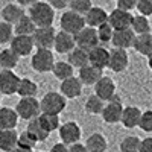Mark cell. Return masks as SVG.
<instances>
[{"mask_svg": "<svg viewBox=\"0 0 152 152\" xmlns=\"http://www.w3.org/2000/svg\"><path fill=\"white\" fill-rule=\"evenodd\" d=\"M37 28H50L55 20V11L46 2H34L29 6V14Z\"/></svg>", "mask_w": 152, "mask_h": 152, "instance_id": "obj_1", "label": "cell"}, {"mask_svg": "<svg viewBox=\"0 0 152 152\" xmlns=\"http://www.w3.org/2000/svg\"><path fill=\"white\" fill-rule=\"evenodd\" d=\"M40 105H41V113L59 116V113H62V110L66 108L67 102H66V97L62 96L61 93L49 91V93H46L43 96Z\"/></svg>", "mask_w": 152, "mask_h": 152, "instance_id": "obj_2", "label": "cell"}, {"mask_svg": "<svg viewBox=\"0 0 152 152\" xmlns=\"http://www.w3.org/2000/svg\"><path fill=\"white\" fill-rule=\"evenodd\" d=\"M59 24H61V31H64V32H67L73 37H76L82 29L87 28L85 18L79 14H76V12H73V11L62 12Z\"/></svg>", "mask_w": 152, "mask_h": 152, "instance_id": "obj_3", "label": "cell"}, {"mask_svg": "<svg viewBox=\"0 0 152 152\" xmlns=\"http://www.w3.org/2000/svg\"><path fill=\"white\" fill-rule=\"evenodd\" d=\"M15 111L18 114L20 119H24V120H34V119H38L41 114V105L40 102L35 99V97H24V99H20L17 105H15Z\"/></svg>", "mask_w": 152, "mask_h": 152, "instance_id": "obj_4", "label": "cell"}, {"mask_svg": "<svg viewBox=\"0 0 152 152\" xmlns=\"http://www.w3.org/2000/svg\"><path fill=\"white\" fill-rule=\"evenodd\" d=\"M31 66L35 72L38 73H47L52 72L55 67V58L52 50L47 49H37V52L32 55L31 59Z\"/></svg>", "mask_w": 152, "mask_h": 152, "instance_id": "obj_5", "label": "cell"}, {"mask_svg": "<svg viewBox=\"0 0 152 152\" xmlns=\"http://www.w3.org/2000/svg\"><path fill=\"white\" fill-rule=\"evenodd\" d=\"M21 78L12 72V70H2L0 72V94L12 96L18 91Z\"/></svg>", "mask_w": 152, "mask_h": 152, "instance_id": "obj_6", "label": "cell"}, {"mask_svg": "<svg viewBox=\"0 0 152 152\" xmlns=\"http://www.w3.org/2000/svg\"><path fill=\"white\" fill-rule=\"evenodd\" d=\"M76 47H79L85 52H90L94 47L99 46V37H97V29L93 28H85L82 29L78 35L75 37Z\"/></svg>", "mask_w": 152, "mask_h": 152, "instance_id": "obj_7", "label": "cell"}, {"mask_svg": "<svg viewBox=\"0 0 152 152\" xmlns=\"http://www.w3.org/2000/svg\"><path fill=\"white\" fill-rule=\"evenodd\" d=\"M34 38V44L37 49H47L50 50L55 44V38H56V32L53 29V26L50 28H37V31L32 35Z\"/></svg>", "mask_w": 152, "mask_h": 152, "instance_id": "obj_8", "label": "cell"}, {"mask_svg": "<svg viewBox=\"0 0 152 152\" xmlns=\"http://www.w3.org/2000/svg\"><path fill=\"white\" fill-rule=\"evenodd\" d=\"M134 15L131 12H125L120 9H114L111 14H108V24L114 31H125V29H131Z\"/></svg>", "mask_w": 152, "mask_h": 152, "instance_id": "obj_9", "label": "cell"}, {"mask_svg": "<svg viewBox=\"0 0 152 152\" xmlns=\"http://www.w3.org/2000/svg\"><path fill=\"white\" fill-rule=\"evenodd\" d=\"M59 138H61V142L64 143L66 146L67 145L73 146L76 143H79L81 126L76 122H66L64 125L59 126Z\"/></svg>", "mask_w": 152, "mask_h": 152, "instance_id": "obj_10", "label": "cell"}, {"mask_svg": "<svg viewBox=\"0 0 152 152\" xmlns=\"http://www.w3.org/2000/svg\"><path fill=\"white\" fill-rule=\"evenodd\" d=\"M122 114H123V105H122V100L114 96L111 100H108V104L105 105L104 111H102V117L107 123H117L122 119Z\"/></svg>", "mask_w": 152, "mask_h": 152, "instance_id": "obj_11", "label": "cell"}, {"mask_svg": "<svg viewBox=\"0 0 152 152\" xmlns=\"http://www.w3.org/2000/svg\"><path fill=\"white\" fill-rule=\"evenodd\" d=\"M129 56L126 50L122 49H113L110 52V62H108V69L113 70L114 73H120L128 67Z\"/></svg>", "mask_w": 152, "mask_h": 152, "instance_id": "obj_12", "label": "cell"}, {"mask_svg": "<svg viewBox=\"0 0 152 152\" xmlns=\"http://www.w3.org/2000/svg\"><path fill=\"white\" fill-rule=\"evenodd\" d=\"M34 38L26 35H15L11 41V49L18 55V56H28L34 50Z\"/></svg>", "mask_w": 152, "mask_h": 152, "instance_id": "obj_13", "label": "cell"}, {"mask_svg": "<svg viewBox=\"0 0 152 152\" xmlns=\"http://www.w3.org/2000/svg\"><path fill=\"white\" fill-rule=\"evenodd\" d=\"M108 62H110V52L105 47L97 46L88 52V64L90 66L99 70H104L105 67H108Z\"/></svg>", "mask_w": 152, "mask_h": 152, "instance_id": "obj_14", "label": "cell"}, {"mask_svg": "<svg viewBox=\"0 0 152 152\" xmlns=\"http://www.w3.org/2000/svg\"><path fill=\"white\" fill-rule=\"evenodd\" d=\"M94 94L102 100H111L116 96V84H114V81L111 78L104 76V78L94 85Z\"/></svg>", "mask_w": 152, "mask_h": 152, "instance_id": "obj_15", "label": "cell"}, {"mask_svg": "<svg viewBox=\"0 0 152 152\" xmlns=\"http://www.w3.org/2000/svg\"><path fill=\"white\" fill-rule=\"evenodd\" d=\"M113 46L114 49H122L126 50L134 46L135 41V34L132 32V29H125V31H114L113 35Z\"/></svg>", "mask_w": 152, "mask_h": 152, "instance_id": "obj_16", "label": "cell"}, {"mask_svg": "<svg viewBox=\"0 0 152 152\" xmlns=\"http://www.w3.org/2000/svg\"><path fill=\"white\" fill-rule=\"evenodd\" d=\"M18 114L9 107L0 108V131H12L18 123Z\"/></svg>", "mask_w": 152, "mask_h": 152, "instance_id": "obj_17", "label": "cell"}, {"mask_svg": "<svg viewBox=\"0 0 152 152\" xmlns=\"http://www.w3.org/2000/svg\"><path fill=\"white\" fill-rule=\"evenodd\" d=\"M75 47H76V41H75L73 35H70V34H67L64 31H59L56 34L53 49L58 53H70Z\"/></svg>", "mask_w": 152, "mask_h": 152, "instance_id": "obj_18", "label": "cell"}, {"mask_svg": "<svg viewBox=\"0 0 152 152\" xmlns=\"http://www.w3.org/2000/svg\"><path fill=\"white\" fill-rule=\"evenodd\" d=\"M84 18H85L87 28H93V29L108 23V14L99 6H93L90 11H88V14H85Z\"/></svg>", "mask_w": 152, "mask_h": 152, "instance_id": "obj_19", "label": "cell"}, {"mask_svg": "<svg viewBox=\"0 0 152 152\" xmlns=\"http://www.w3.org/2000/svg\"><path fill=\"white\" fill-rule=\"evenodd\" d=\"M59 90H61V94L64 97H70V99L79 97L81 93H82V82L79 81V78L73 76V78L61 82Z\"/></svg>", "mask_w": 152, "mask_h": 152, "instance_id": "obj_20", "label": "cell"}, {"mask_svg": "<svg viewBox=\"0 0 152 152\" xmlns=\"http://www.w3.org/2000/svg\"><path fill=\"white\" fill-rule=\"evenodd\" d=\"M24 15H26L24 9L18 3H8L2 9V18L5 23H9V24H17Z\"/></svg>", "mask_w": 152, "mask_h": 152, "instance_id": "obj_21", "label": "cell"}, {"mask_svg": "<svg viewBox=\"0 0 152 152\" xmlns=\"http://www.w3.org/2000/svg\"><path fill=\"white\" fill-rule=\"evenodd\" d=\"M142 111L138 110L137 107H125L123 108V114H122V119L120 123L128 129H132L135 126L140 125V119H142Z\"/></svg>", "mask_w": 152, "mask_h": 152, "instance_id": "obj_22", "label": "cell"}, {"mask_svg": "<svg viewBox=\"0 0 152 152\" xmlns=\"http://www.w3.org/2000/svg\"><path fill=\"white\" fill-rule=\"evenodd\" d=\"M78 78L82 82V85H96L104 76H102V70H99V69L88 64V66H85L84 69L79 70Z\"/></svg>", "mask_w": 152, "mask_h": 152, "instance_id": "obj_23", "label": "cell"}, {"mask_svg": "<svg viewBox=\"0 0 152 152\" xmlns=\"http://www.w3.org/2000/svg\"><path fill=\"white\" fill-rule=\"evenodd\" d=\"M18 145V134L15 129L12 131H0V151L12 152Z\"/></svg>", "mask_w": 152, "mask_h": 152, "instance_id": "obj_24", "label": "cell"}, {"mask_svg": "<svg viewBox=\"0 0 152 152\" xmlns=\"http://www.w3.org/2000/svg\"><path fill=\"white\" fill-rule=\"evenodd\" d=\"M67 62L73 67V69H84L85 66H88V52L79 49V47H75L72 52L69 53V59Z\"/></svg>", "mask_w": 152, "mask_h": 152, "instance_id": "obj_25", "label": "cell"}, {"mask_svg": "<svg viewBox=\"0 0 152 152\" xmlns=\"http://www.w3.org/2000/svg\"><path fill=\"white\" fill-rule=\"evenodd\" d=\"M18 59L20 56L11 47L0 50V69L2 70H12L18 64Z\"/></svg>", "mask_w": 152, "mask_h": 152, "instance_id": "obj_26", "label": "cell"}, {"mask_svg": "<svg viewBox=\"0 0 152 152\" xmlns=\"http://www.w3.org/2000/svg\"><path fill=\"white\" fill-rule=\"evenodd\" d=\"M85 148L88 149V152H105L108 148V143H107V138L102 134L94 132L87 138Z\"/></svg>", "mask_w": 152, "mask_h": 152, "instance_id": "obj_27", "label": "cell"}, {"mask_svg": "<svg viewBox=\"0 0 152 152\" xmlns=\"http://www.w3.org/2000/svg\"><path fill=\"white\" fill-rule=\"evenodd\" d=\"M140 55L149 56L152 53V35L151 34H145V35H137L135 41L132 46Z\"/></svg>", "mask_w": 152, "mask_h": 152, "instance_id": "obj_28", "label": "cell"}, {"mask_svg": "<svg viewBox=\"0 0 152 152\" xmlns=\"http://www.w3.org/2000/svg\"><path fill=\"white\" fill-rule=\"evenodd\" d=\"M35 31H37V26H35V23L32 21V18H31L29 15H24L17 24H14V32H15V35L32 37Z\"/></svg>", "mask_w": 152, "mask_h": 152, "instance_id": "obj_29", "label": "cell"}, {"mask_svg": "<svg viewBox=\"0 0 152 152\" xmlns=\"http://www.w3.org/2000/svg\"><path fill=\"white\" fill-rule=\"evenodd\" d=\"M52 72L55 75V78H58L61 82L73 78V67L69 64L67 61H58V62H55V67H53Z\"/></svg>", "mask_w": 152, "mask_h": 152, "instance_id": "obj_30", "label": "cell"}, {"mask_svg": "<svg viewBox=\"0 0 152 152\" xmlns=\"http://www.w3.org/2000/svg\"><path fill=\"white\" fill-rule=\"evenodd\" d=\"M26 131L35 138L37 142H44L46 138L49 137V132L41 126V123H40V120H38V119H34V120H31L28 123Z\"/></svg>", "mask_w": 152, "mask_h": 152, "instance_id": "obj_31", "label": "cell"}, {"mask_svg": "<svg viewBox=\"0 0 152 152\" xmlns=\"http://www.w3.org/2000/svg\"><path fill=\"white\" fill-rule=\"evenodd\" d=\"M37 91H38V87H37V84L32 79L21 78L20 85H18V91H17V94L21 96V99H24V97H34L37 94Z\"/></svg>", "mask_w": 152, "mask_h": 152, "instance_id": "obj_32", "label": "cell"}, {"mask_svg": "<svg viewBox=\"0 0 152 152\" xmlns=\"http://www.w3.org/2000/svg\"><path fill=\"white\" fill-rule=\"evenodd\" d=\"M38 120H40L41 126L50 134L52 131L55 129H59V116H55V114H44L41 113L40 117H38Z\"/></svg>", "mask_w": 152, "mask_h": 152, "instance_id": "obj_33", "label": "cell"}, {"mask_svg": "<svg viewBox=\"0 0 152 152\" xmlns=\"http://www.w3.org/2000/svg\"><path fill=\"white\" fill-rule=\"evenodd\" d=\"M131 29L135 35H145V34H149L151 31V24H149V20L143 15H135L132 18V24H131Z\"/></svg>", "mask_w": 152, "mask_h": 152, "instance_id": "obj_34", "label": "cell"}, {"mask_svg": "<svg viewBox=\"0 0 152 152\" xmlns=\"http://www.w3.org/2000/svg\"><path fill=\"white\" fill-rule=\"evenodd\" d=\"M105 105H104V100L99 99L96 94L93 96H88L87 102H85V111L90 113V114H102Z\"/></svg>", "mask_w": 152, "mask_h": 152, "instance_id": "obj_35", "label": "cell"}, {"mask_svg": "<svg viewBox=\"0 0 152 152\" xmlns=\"http://www.w3.org/2000/svg\"><path fill=\"white\" fill-rule=\"evenodd\" d=\"M140 143L142 140L138 137H134V135L125 137L120 142V151L122 152H138L140 151Z\"/></svg>", "mask_w": 152, "mask_h": 152, "instance_id": "obj_36", "label": "cell"}, {"mask_svg": "<svg viewBox=\"0 0 152 152\" xmlns=\"http://www.w3.org/2000/svg\"><path fill=\"white\" fill-rule=\"evenodd\" d=\"M69 6H70V11L76 12V14H79L82 17H85V14H88V11L93 8L90 0H72Z\"/></svg>", "mask_w": 152, "mask_h": 152, "instance_id": "obj_37", "label": "cell"}, {"mask_svg": "<svg viewBox=\"0 0 152 152\" xmlns=\"http://www.w3.org/2000/svg\"><path fill=\"white\" fill-rule=\"evenodd\" d=\"M14 38V28L12 24L0 21V44H8Z\"/></svg>", "mask_w": 152, "mask_h": 152, "instance_id": "obj_38", "label": "cell"}, {"mask_svg": "<svg viewBox=\"0 0 152 152\" xmlns=\"http://www.w3.org/2000/svg\"><path fill=\"white\" fill-rule=\"evenodd\" d=\"M37 143H38V142L35 140V138H34L28 131L18 134V145H17V146H20V148H23V149H28V151H32Z\"/></svg>", "mask_w": 152, "mask_h": 152, "instance_id": "obj_39", "label": "cell"}, {"mask_svg": "<svg viewBox=\"0 0 152 152\" xmlns=\"http://www.w3.org/2000/svg\"><path fill=\"white\" fill-rule=\"evenodd\" d=\"M113 35H114V29L110 26L108 23L102 24V26L97 28V37H99V41L102 43H108L113 40Z\"/></svg>", "mask_w": 152, "mask_h": 152, "instance_id": "obj_40", "label": "cell"}, {"mask_svg": "<svg viewBox=\"0 0 152 152\" xmlns=\"http://www.w3.org/2000/svg\"><path fill=\"white\" fill-rule=\"evenodd\" d=\"M140 129L145 132H152V111H145L140 119Z\"/></svg>", "mask_w": 152, "mask_h": 152, "instance_id": "obj_41", "label": "cell"}, {"mask_svg": "<svg viewBox=\"0 0 152 152\" xmlns=\"http://www.w3.org/2000/svg\"><path fill=\"white\" fill-rule=\"evenodd\" d=\"M137 9L140 12V15L148 18L149 15H152V0H138Z\"/></svg>", "mask_w": 152, "mask_h": 152, "instance_id": "obj_42", "label": "cell"}, {"mask_svg": "<svg viewBox=\"0 0 152 152\" xmlns=\"http://www.w3.org/2000/svg\"><path fill=\"white\" fill-rule=\"evenodd\" d=\"M134 8H137V2H135V0H119V2H117V9H120V11L129 12Z\"/></svg>", "mask_w": 152, "mask_h": 152, "instance_id": "obj_43", "label": "cell"}, {"mask_svg": "<svg viewBox=\"0 0 152 152\" xmlns=\"http://www.w3.org/2000/svg\"><path fill=\"white\" fill-rule=\"evenodd\" d=\"M138 152H152V137H146L140 143V151Z\"/></svg>", "mask_w": 152, "mask_h": 152, "instance_id": "obj_44", "label": "cell"}, {"mask_svg": "<svg viewBox=\"0 0 152 152\" xmlns=\"http://www.w3.org/2000/svg\"><path fill=\"white\" fill-rule=\"evenodd\" d=\"M69 152H88V149L85 148V145L76 143V145H73V146L69 148Z\"/></svg>", "mask_w": 152, "mask_h": 152, "instance_id": "obj_45", "label": "cell"}, {"mask_svg": "<svg viewBox=\"0 0 152 152\" xmlns=\"http://www.w3.org/2000/svg\"><path fill=\"white\" fill-rule=\"evenodd\" d=\"M50 152H69V148H67L64 143H56V145L52 146Z\"/></svg>", "mask_w": 152, "mask_h": 152, "instance_id": "obj_46", "label": "cell"}, {"mask_svg": "<svg viewBox=\"0 0 152 152\" xmlns=\"http://www.w3.org/2000/svg\"><path fill=\"white\" fill-rule=\"evenodd\" d=\"M50 6L53 8V11L55 9H64L67 6V2H55L53 0V2H50Z\"/></svg>", "mask_w": 152, "mask_h": 152, "instance_id": "obj_47", "label": "cell"}, {"mask_svg": "<svg viewBox=\"0 0 152 152\" xmlns=\"http://www.w3.org/2000/svg\"><path fill=\"white\" fill-rule=\"evenodd\" d=\"M12 152H34V151H28V149H23V148H20V146H17Z\"/></svg>", "mask_w": 152, "mask_h": 152, "instance_id": "obj_48", "label": "cell"}, {"mask_svg": "<svg viewBox=\"0 0 152 152\" xmlns=\"http://www.w3.org/2000/svg\"><path fill=\"white\" fill-rule=\"evenodd\" d=\"M148 66H149V69H152V53L148 56Z\"/></svg>", "mask_w": 152, "mask_h": 152, "instance_id": "obj_49", "label": "cell"}, {"mask_svg": "<svg viewBox=\"0 0 152 152\" xmlns=\"http://www.w3.org/2000/svg\"><path fill=\"white\" fill-rule=\"evenodd\" d=\"M0 100H2V94H0Z\"/></svg>", "mask_w": 152, "mask_h": 152, "instance_id": "obj_50", "label": "cell"}, {"mask_svg": "<svg viewBox=\"0 0 152 152\" xmlns=\"http://www.w3.org/2000/svg\"><path fill=\"white\" fill-rule=\"evenodd\" d=\"M35 152H40V151H35Z\"/></svg>", "mask_w": 152, "mask_h": 152, "instance_id": "obj_51", "label": "cell"}, {"mask_svg": "<svg viewBox=\"0 0 152 152\" xmlns=\"http://www.w3.org/2000/svg\"><path fill=\"white\" fill-rule=\"evenodd\" d=\"M0 72H2V69H0Z\"/></svg>", "mask_w": 152, "mask_h": 152, "instance_id": "obj_52", "label": "cell"}]
</instances>
